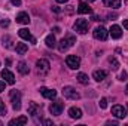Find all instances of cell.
I'll use <instances>...</instances> for the list:
<instances>
[{
  "mask_svg": "<svg viewBox=\"0 0 128 126\" xmlns=\"http://www.w3.org/2000/svg\"><path fill=\"white\" fill-rule=\"evenodd\" d=\"M28 114L33 117V120H34V123H42L43 120H42V108H40V105H37L36 102H30V105H28Z\"/></svg>",
  "mask_w": 128,
  "mask_h": 126,
  "instance_id": "6da1fadb",
  "label": "cell"
},
{
  "mask_svg": "<svg viewBox=\"0 0 128 126\" xmlns=\"http://www.w3.org/2000/svg\"><path fill=\"white\" fill-rule=\"evenodd\" d=\"M74 43H76L74 36H67V37L61 39V42L58 43V51H60V52H66V51H67V49H70Z\"/></svg>",
  "mask_w": 128,
  "mask_h": 126,
  "instance_id": "7a4b0ae2",
  "label": "cell"
},
{
  "mask_svg": "<svg viewBox=\"0 0 128 126\" xmlns=\"http://www.w3.org/2000/svg\"><path fill=\"white\" fill-rule=\"evenodd\" d=\"M9 96H10V102H12V108L16 111V110H20L21 108V92L20 91H16V89H14V91H10L9 92Z\"/></svg>",
  "mask_w": 128,
  "mask_h": 126,
  "instance_id": "3957f363",
  "label": "cell"
},
{
  "mask_svg": "<svg viewBox=\"0 0 128 126\" xmlns=\"http://www.w3.org/2000/svg\"><path fill=\"white\" fill-rule=\"evenodd\" d=\"M36 68H37V74L46 76L49 73V70H51V64H49L48 60H39L36 63Z\"/></svg>",
  "mask_w": 128,
  "mask_h": 126,
  "instance_id": "277c9868",
  "label": "cell"
},
{
  "mask_svg": "<svg viewBox=\"0 0 128 126\" xmlns=\"http://www.w3.org/2000/svg\"><path fill=\"white\" fill-rule=\"evenodd\" d=\"M73 27H74V30L79 34H85V33L88 31V21L84 19V18H79V19H76V22H74Z\"/></svg>",
  "mask_w": 128,
  "mask_h": 126,
  "instance_id": "5b68a950",
  "label": "cell"
},
{
  "mask_svg": "<svg viewBox=\"0 0 128 126\" xmlns=\"http://www.w3.org/2000/svg\"><path fill=\"white\" fill-rule=\"evenodd\" d=\"M63 95H64V98H67V99H79L80 98L79 92H76V89L72 88V86H64Z\"/></svg>",
  "mask_w": 128,
  "mask_h": 126,
  "instance_id": "8992f818",
  "label": "cell"
},
{
  "mask_svg": "<svg viewBox=\"0 0 128 126\" xmlns=\"http://www.w3.org/2000/svg\"><path fill=\"white\" fill-rule=\"evenodd\" d=\"M92 36H94V39H97V40H106L107 36H109V31L103 25H100V27H97L96 30L92 31Z\"/></svg>",
  "mask_w": 128,
  "mask_h": 126,
  "instance_id": "52a82bcc",
  "label": "cell"
},
{
  "mask_svg": "<svg viewBox=\"0 0 128 126\" xmlns=\"http://www.w3.org/2000/svg\"><path fill=\"white\" fill-rule=\"evenodd\" d=\"M63 108H64V102H61V101H55V102L51 104L49 111H51V114H54V116H60V114L63 113Z\"/></svg>",
  "mask_w": 128,
  "mask_h": 126,
  "instance_id": "ba28073f",
  "label": "cell"
},
{
  "mask_svg": "<svg viewBox=\"0 0 128 126\" xmlns=\"http://www.w3.org/2000/svg\"><path fill=\"white\" fill-rule=\"evenodd\" d=\"M66 64H67V67H70V68H79V65H80V58L79 57H76V55H68L67 58H66Z\"/></svg>",
  "mask_w": 128,
  "mask_h": 126,
  "instance_id": "9c48e42d",
  "label": "cell"
},
{
  "mask_svg": "<svg viewBox=\"0 0 128 126\" xmlns=\"http://www.w3.org/2000/svg\"><path fill=\"white\" fill-rule=\"evenodd\" d=\"M112 114L116 117V119H124L125 116H127V110L122 107V105H113L112 107Z\"/></svg>",
  "mask_w": 128,
  "mask_h": 126,
  "instance_id": "30bf717a",
  "label": "cell"
},
{
  "mask_svg": "<svg viewBox=\"0 0 128 126\" xmlns=\"http://www.w3.org/2000/svg\"><path fill=\"white\" fill-rule=\"evenodd\" d=\"M40 91V94L43 95L45 98H48V99H54V98H57V91H54V89H49V88H40L39 89Z\"/></svg>",
  "mask_w": 128,
  "mask_h": 126,
  "instance_id": "8fae6325",
  "label": "cell"
},
{
  "mask_svg": "<svg viewBox=\"0 0 128 126\" xmlns=\"http://www.w3.org/2000/svg\"><path fill=\"white\" fill-rule=\"evenodd\" d=\"M2 77H3V79H4V82H6V83H9V85H14V83H15V76H14L8 68L2 70Z\"/></svg>",
  "mask_w": 128,
  "mask_h": 126,
  "instance_id": "7c38bea8",
  "label": "cell"
},
{
  "mask_svg": "<svg viewBox=\"0 0 128 126\" xmlns=\"http://www.w3.org/2000/svg\"><path fill=\"white\" fill-rule=\"evenodd\" d=\"M18 34H20V37H21V39H24V40H30L33 45H36V39L33 37L32 33L28 31L27 28H21V30L18 31Z\"/></svg>",
  "mask_w": 128,
  "mask_h": 126,
  "instance_id": "4fadbf2b",
  "label": "cell"
},
{
  "mask_svg": "<svg viewBox=\"0 0 128 126\" xmlns=\"http://www.w3.org/2000/svg\"><path fill=\"white\" fill-rule=\"evenodd\" d=\"M16 22L18 24H28L30 22V16H28V13L27 12H20L18 15H16Z\"/></svg>",
  "mask_w": 128,
  "mask_h": 126,
  "instance_id": "5bb4252c",
  "label": "cell"
},
{
  "mask_svg": "<svg viewBox=\"0 0 128 126\" xmlns=\"http://www.w3.org/2000/svg\"><path fill=\"white\" fill-rule=\"evenodd\" d=\"M109 34H110L113 39H121V36H122V30H121L119 25H112L110 30H109Z\"/></svg>",
  "mask_w": 128,
  "mask_h": 126,
  "instance_id": "9a60e30c",
  "label": "cell"
},
{
  "mask_svg": "<svg viewBox=\"0 0 128 126\" xmlns=\"http://www.w3.org/2000/svg\"><path fill=\"white\" fill-rule=\"evenodd\" d=\"M68 116L72 119H80L82 117V110L76 108V107H72V108H68Z\"/></svg>",
  "mask_w": 128,
  "mask_h": 126,
  "instance_id": "2e32d148",
  "label": "cell"
},
{
  "mask_svg": "<svg viewBox=\"0 0 128 126\" xmlns=\"http://www.w3.org/2000/svg\"><path fill=\"white\" fill-rule=\"evenodd\" d=\"M106 76H107V71H104V70H96V71L92 73V77H94V80H97V82L104 80Z\"/></svg>",
  "mask_w": 128,
  "mask_h": 126,
  "instance_id": "e0dca14e",
  "label": "cell"
},
{
  "mask_svg": "<svg viewBox=\"0 0 128 126\" xmlns=\"http://www.w3.org/2000/svg\"><path fill=\"white\" fill-rule=\"evenodd\" d=\"M78 12H79V13H92V9L88 6V3L80 1V3H79V7H78Z\"/></svg>",
  "mask_w": 128,
  "mask_h": 126,
  "instance_id": "ac0fdd59",
  "label": "cell"
},
{
  "mask_svg": "<svg viewBox=\"0 0 128 126\" xmlns=\"http://www.w3.org/2000/svg\"><path fill=\"white\" fill-rule=\"evenodd\" d=\"M27 122H28V119H27L26 116H21V117H16V119L10 120V122H9V126H15V125H26Z\"/></svg>",
  "mask_w": 128,
  "mask_h": 126,
  "instance_id": "d6986e66",
  "label": "cell"
},
{
  "mask_svg": "<svg viewBox=\"0 0 128 126\" xmlns=\"http://www.w3.org/2000/svg\"><path fill=\"white\" fill-rule=\"evenodd\" d=\"M103 3H104L107 7H112V9L121 7V0H103Z\"/></svg>",
  "mask_w": 128,
  "mask_h": 126,
  "instance_id": "ffe728a7",
  "label": "cell"
},
{
  "mask_svg": "<svg viewBox=\"0 0 128 126\" xmlns=\"http://www.w3.org/2000/svg\"><path fill=\"white\" fill-rule=\"evenodd\" d=\"M16 68H18V71H20L22 76H26V74H28V73H30V68L27 67V64L24 63V61H20Z\"/></svg>",
  "mask_w": 128,
  "mask_h": 126,
  "instance_id": "44dd1931",
  "label": "cell"
},
{
  "mask_svg": "<svg viewBox=\"0 0 128 126\" xmlns=\"http://www.w3.org/2000/svg\"><path fill=\"white\" fill-rule=\"evenodd\" d=\"M15 49H16V54H18V55H24V54L28 51V46H27L26 43H16Z\"/></svg>",
  "mask_w": 128,
  "mask_h": 126,
  "instance_id": "7402d4cb",
  "label": "cell"
},
{
  "mask_svg": "<svg viewBox=\"0 0 128 126\" xmlns=\"http://www.w3.org/2000/svg\"><path fill=\"white\" fill-rule=\"evenodd\" d=\"M2 40H3V46H4L6 49H12V48H14V45H12V43H14V40H12V37H10V36H4Z\"/></svg>",
  "mask_w": 128,
  "mask_h": 126,
  "instance_id": "603a6c76",
  "label": "cell"
},
{
  "mask_svg": "<svg viewBox=\"0 0 128 126\" xmlns=\"http://www.w3.org/2000/svg\"><path fill=\"white\" fill-rule=\"evenodd\" d=\"M45 43H46V46L48 48H55V37L52 36V34H49V36H46V39H45Z\"/></svg>",
  "mask_w": 128,
  "mask_h": 126,
  "instance_id": "cb8c5ba5",
  "label": "cell"
},
{
  "mask_svg": "<svg viewBox=\"0 0 128 126\" xmlns=\"http://www.w3.org/2000/svg\"><path fill=\"white\" fill-rule=\"evenodd\" d=\"M76 79H78V82L82 83V85H88V83H90V79H88V76H86L85 73H79Z\"/></svg>",
  "mask_w": 128,
  "mask_h": 126,
  "instance_id": "d4e9b609",
  "label": "cell"
},
{
  "mask_svg": "<svg viewBox=\"0 0 128 126\" xmlns=\"http://www.w3.org/2000/svg\"><path fill=\"white\" fill-rule=\"evenodd\" d=\"M109 63H110V65H112V70H113V71H116V70L119 68V63L116 61V58H113V57L109 58Z\"/></svg>",
  "mask_w": 128,
  "mask_h": 126,
  "instance_id": "484cf974",
  "label": "cell"
},
{
  "mask_svg": "<svg viewBox=\"0 0 128 126\" xmlns=\"http://www.w3.org/2000/svg\"><path fill=\"white\" fill-rule=\"evenodd\" d=\"M0 114L2 116H6V105H4V102L0 99Z\"/></svg>",
  "mask_w": 128,
  "mask_h": 126,
  "instance_id": "4316f807",
  "label": "cell"
},
{
  "mask_svg": "<svg viewBox=\"0 0 128 126\" xmlns=\"http://www.w3.org/2000/svg\"><path fill=\"white\" fill-rule=\"evenodd\" d=\"M106 107H107V99H106V98H101V101H100V108L104 110Z\"/></svg>",
  "mask_w": 128,
  "mask_h": 126,
  "instance_id": "83f0119b",
  "label": "cell"
},
{
  "mask_svg": "<svg viewBox=\"0 0 128 126\" xmlns=\"http://www.w3.org/2000/svg\"><path fill=\"white\" fill-rule=\"evenodd\" d=\"M127 79H128L127 71H122V73L119 74V80H121V82H124V80H127Z\"/></svg>",
  "mask_w": 128,
  "mask_h": 126,
  "instance_id": "f1b7e54d",
  "label": "cell"
},
{
  "mask_svg": "<svg viewBox=\"0 0 128 126\" xmlns=\"http://www.w3.org/2000/svg\"><path fill=\"white\" fill-rule=\"evenodd\" d=\"M52 12H55V13H60V12H61V9H60L58 6H52Z\"/></svg>",
  "mask_w": 128,
  "mask_h": 126,
  "instance_id": "f546056e",
  "label": "cell"
},
{
  "mask_svg": "<svg viewBox=\"0 0 128 126\" xmlns=\"http://www.w3.org/2000/svg\"><path fill=\"white\" fill-rule=\"evenodd\" d=\"M0 25L4 28V27H8V25H9V21H8V19H4V21H2V22H0Z\"/></svg>",
  "mask_w": 128,
  "mask_h": 126,
  "instance_id": "4dcf8cb0",
  "label": "cell"
},
{
  "mask_svg": "<svg viewBox=\"0 0 128 126\" xmlns=\"http://www.w3.org/2000/svg\"><path fill=\"white\" fill-rule=\"evenodd\" d=\"M10 1H12L14 6H20V4H21V0H10Z\"/></svg>",
  "mask_w": 128,
  "mask_h": 126,
  "instance_id": "1f68e13d",
  "label": "cell"
},
{
  "mask_svg": "<svg viewBox=\"0 0 128 126\" xmlns=\"http://www.w3.org/2000/svg\"><path fill=\"white\" fill-rule=\"evenodd\" d=\"M106 125H118V122L116 120H109V122H106Z\"/></svg>",
  "mask_w": 128,
  "mask_h": 126,
  "instance_id": "d6a6232c",
  "label": "cell"
},
{
  "mask_svg": "<svg viewBox=\"0 0 128 126\" xmlns=\"http://www.w3.org/2000/svg\"><path fill=\"white\" fill-rule=\"evenodd\" d=\"M3 91H4V82L0 80V92H3Z\"/></svg>",
  "mask_w": 128,
  "mask_h": 126,
  "instance_id": "836d02e7",
  "label": "cell"
},
{
  "mask_svg": "<svg viewBox=\"0 0 128 126\" xmlns=\"http://www.w3.org/2000/svg\"><path fill=\"white\" fill-rule=\"evenodd\" d=\"M42 123H43V125H52V120H43Z\"/></svg>",
  "mask_w": 128,
  "mask_h": 126,
  "instance_id": "e575fe53",
  "label": "cell"
},
{
  "mask_svg": "<svg viewBox=\"0 0 128 126\" xmlns=\"http://www.w3.org/2000/svg\"><path fill=\"white\" fill-rule=\"evenodd\" d=\"M124 28L128 30V19H124Z\"/></svg>",
  "mask_w": 128,
  "mask_h": 126,
  "instance_id": "d590c367",
  "label": "cell"
},
{
  "mask_svg": "<svg viewBox=\"0 0 128 126\" xmlns=\"http://www.w3.org/2000/svg\"><path fill=\"white\" fill-rule=\"evenodd\" d=\"M55 1H57V3H67L68 0H55Z\"/></svg>",
  "mask_w": 128,
  "mask_h": 126,
  "instance_id": "8d00e7d4",
  "label": "cell"
},
{
  "mask_svg": "<svg viewBox=\"0 0 128 126\" xmlns=\"http://www.w3.org/2000/svg\"><path fill=\"white\" fill-rule=\"evenodd\" d=\"M54 31H55V33H60L61 30H60V27H54Z\"/></svg>",
  "mask_w": 128,
  "mask_h": 126,
  "instance_id": "74e56055",
  "label": "cell"
},
{
  "mask_svg": "<svg viewBox=\"0 0 128 126\" xmlns=\"http://www.w3.org/2000/svg\"><path fill=\"white\" fill-rule=\"evenodd\" d=\"M125 94L128 95V85H127V88H125Z\"/></svg>",
  "mask_w": 128,
  "mask_h": 126,
  "instance_id": "f35d334b",
  "label": "cell"
},
{
  "mask_svg": "<svg viewBox=\"0 0 128 126\" xmlns=\"http://www.w3.org/2000/svg\"><path fill=\"white\" fill-rule=\"evenodd\" d=\"M88 1H96V0H88Z\"/></svg>",
  "mask_w": 128,
  "mask_h": 126,
  "instance_id": "ab89813d",
  "label": "cell"
},
{
  "mask_svg": "<svg viewBox=\"0 0 128 126\" xmlns=\"http://www.w3.org/2000/svg\"><path fill=\"white\" fill-rule=\"evenodd\" d=\"M127 107H128V105H127Z\"/></svg>",
  "mask_w": 128,
  "mask_h": 126,
  "instance_id": "60d3db41",
  "label": "cell"
}]
</instances>
